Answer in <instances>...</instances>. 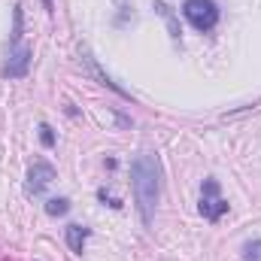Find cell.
<instances>
[{
    "mask_svg": "<svg viewBox=\"0 0 261 261\" xmlns=\"http://www.w3.org/2000/svg\"><path fill=\"white\" fill-rule=\"evenodd\" d=\"M130 186H134V203L143 219V225H152L155 206L161 197V164L155 155H137L130 164Z\"/></svg>",
    "mask_w": 261,
    "mask_h": 261,
    "instance_id": "cell-1",
    "label": "cell"
},
{
    "mask_svg": "<svg viewBox=\"0 0 261 261\" xmlns=\"http://www.w3.org/2000/svg\"><path fill=\"white\" fill-rule=\"evenodd\" d=\"M182 12L192 21V28L195 31H203V34L219 24V6L213 0H186L182 3Z\"/></svg>",
    "mask_w": 261,
    "mask_h": 261,
    "instance_id": "cell-2",
    "label": "cell"
},
{
    "mask_svg": "<svg viewBox=\"0 0 261 261\" xmlns=\"http://www.w3.org/2000/svg\"><path fill=\"white\" fill-rule=\"evenodd\" d=\"M225 213H228V200L219 195V182L213 176L203 179V189H200V216L206 222H219Z\"/></svg>",
    "mask_w": 261,
    "mask_h": 261,
    "instance_id": "cell-3",
    "label": "cell"
},
{
    "mask_svg": "<svg viewBox=\"0 0 261 261\" xmlns=\"http://www.w3.org/2000/svg\"><path fill=\"white\" fill-rule=\"evenodd\" d=\"M55 167L49 164V161H34V167L28 170V182H24V189H28V195H40V192H46L52 182H55Z\"/></svg>",
    "mask_w": 261,
    "mask_h": 261,
    "instance_id": "cell-4",
    "label": "cell"
},
{
    "mask_svg": "<svg viewBox=\"0 0 261 261\" xmlns=\"http://www.w3.org/2000/svg\"><path fill=\"white\" fill-rule=\"evenodd\" d=\"M28 67H31V49H28V46H15V49L9 52L6 64H3V76L21 79V76L28 73Z\"/></svg>",
    "mask_w": 261,
    "mask_h": 261,
    "instance_id": "cell-5",
    "label": "cell"
},
{
    "mask_svg": "<svg viewBox=\"0 0 261 261\" xmlns=\"http://www.w3.org/2000/svg\"><path fill=\"white\" fill-rule=\"evenodd\" d=\"M85 240H88V228H82V225H70V228H67V246H70L73 252L82 255Z\"/></svg>",
    "mask_w": 261,
    "mask_h": 261,
    "instance_id": "cell-6",
    "label": "cell"
},
{
    "mask_svg": "<svg viewBox=\"0 0 261 261\" xmlns=\"http://www.w3.org/2000/svg\"><path fill=\"white\" fill-rule=\"evenodd\" d=\"M67 210H70V200H67V197H52V200L46 203V213H49V216H64Z\"/></svg>",
    "mask_w": 261,
    "mask_h": 261,
    "instance_id": "cell-7",
    "label": "cell"
},
{
    "mask_svg": "<svg viewBox=\"0 0 261 261\" xmlns=\"http://www.w3.org/2000/svg\"><path fill=\"white\" fill-rule=\"evenodd\" d=\"M243 261H261V240L246 243V249H243Z\"/></svg>",
    "mask_w": 261,
    "mask_h": 261,
    "instance_id": "cell-8",
    "label": "cell"
},
{
    "mask_svg": "<svg viewBox=\"0 0 261 261\" xmlns=\"http://www.w3.org/2000/svg\"><path fill=\"white\" fill-rule=\"evenodd\" d=\"M40 140H43V146H55V134L49 125H40Z\"/></svg>",
    "mask_w": 261,
    "mask_h": 261,
    "instance_id": "cell-9",
    "label": "cell"
}]
</instances>
